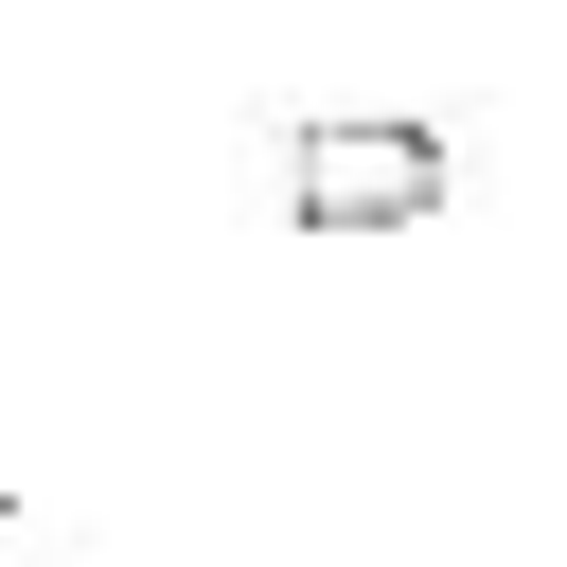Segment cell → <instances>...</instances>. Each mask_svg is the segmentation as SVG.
<instances>
[{
	"label": "cell",
	"instance_id": "6da1fadb",
	"mask_svg": "<svg viewBox=\"0 0 567 567\" xmlns=\"http://www.w3.org/2000/svg\"><path fill=\"white\" fill-rule=\"evenodd\" d=\"M461 195V142L443 124H390V106H337V124H284V230L354 248V230H425Z\"/></svg>",
	"mask_w": 567,
	"mask_h": 567
},
{
	"label": "cell",
	"instance_id": "7a4b0ae2",
	"mask_svg": "<svg viewBox=\"0 0 567 567\" xmlns=\"http://www.w3.org/2000/svg\"><path fill=\"white\" fill-rule=\"evenodd\" d=\"M0 549H35V532H18V514H0Z\"/></svg>",
	"mask_w": 567,
	"mask_h": 567
}]
</instances>
